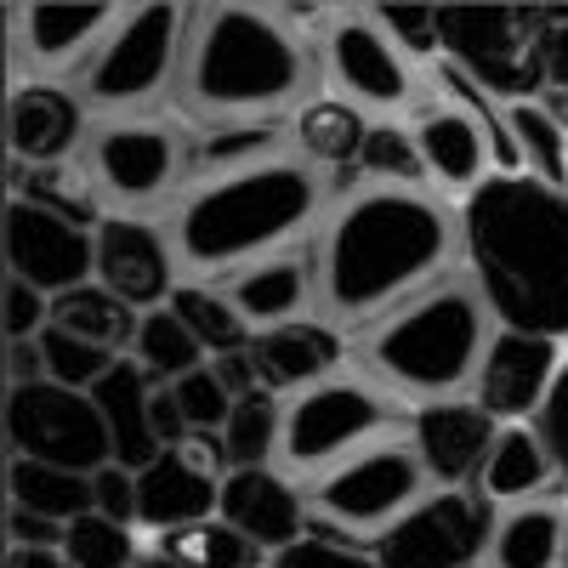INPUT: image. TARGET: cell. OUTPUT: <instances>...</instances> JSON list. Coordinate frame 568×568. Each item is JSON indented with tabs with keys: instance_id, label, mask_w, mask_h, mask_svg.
Returning <instances> with one entry per match:
<instances>
[{
	"instance_id": "1",
	"label": "cell",
	"mask_w": 568,
	"mask_h": 568,
	"mask_svg": "<svg viewBox=\"0 0 568 568\" xmlns=\"http://www.w3.org/2000/svg\"><path fill=\"white\" fill-rule=\"evenodd\" d=\"M466 278L495 329L568 342V194L535 176H489L460 200Z\"/></svg>"
},
{
	"instance_id": "2",
	"label": "cell",
	"mask_w": 568,
	"mask_h": 568,
	"mask_svg": "<svg viewBox=\"0 0 568 568\" xmlns=\"http://www.w3.org/2000/svg\"><path fill=\"white\" fill-rule=\"evenodd\" d=\"M449 216L415 187H369L347 200L318 245V302L336 324H382L438 284L449 262Z\"/></svg>"
},
{
	"instance_id": "3",
	"label": "cell",
	"mask_w": 568,
	"mask_h": 568,
	"mask_svg": "<svg viewBox=\"0 0 568 568\" xmlns=\"http://www.w3.org/2000/svg\"><path fill=\"white\" fill-rule=\"evenodd\" d=\"M307 52L296 29L262 7H187L176 58V103L211 131L262 125L302 98Z\"/></svg>"
},
{
	"instance_id": "4",
	"label": "cell",
	"mask_w": 568,
	"mask_h": 568,
	"mask_svg": "<svg viewBox=\"0 0 568 568\" xmlns=\"http://www.w3.org/2000/svg\"><path fill=\"white\" fill-rule=\"evenodd\" d=\"M318 211V176L296 160H267L194 187L171 222V251L194 273H227L245 262H273Z\"/></svg>"
},
{
	"instance_id": "5",
	"label": "cell",
	"mask_w": 568,
	"mask_h": 568,
	"mask_svg": "<svg viewBox=\"0 0 568 568\" xmlns=\"http://www.w3.org/2000/svg\"><path fill=\"white\" fill-rule=\"evenodd\" d=\"M489 307L471 278H438L364 336V364L415 404L460 398L489 353Z\"/></svg>"
},
{
	"instance_id": "6",
	"label": "cell",
	"mask_w": 568,
	"mask_h": 568,
	"mask_svg": "<svg viewBox=\"0 0 568 568\" xmlns=\"http://www.w3.org/2000/svg\"><path fill=\"white\" fill-rule=\"evenodd\" d=\"M426 500V466L409 444H369L353 460L329 466L307 500V535L375 546L404 511Z\"/></svg>"
},
{
	"instance_id": "7",
	"label": "cell",
	"mask_w": 568,
	"mask_h": 568,
	"mask_svg": "<svg viewBox=\"0 0 568 568\" xmlns=\"http://www.w3.org/2000/svg\"><path fill=\"white\" fill-rule=\"evenodd\" d=\"M438 45L500 103L546 98V7H438Z\"/></svg>"
},
{
	"instance_id": "8",
	"label": "cell",
	"mask_w": 568,
	"mask_h": 568,
	"mask_svg": "<svg viewBox=\"0 0 568 568\" xmlns=\"http://www.w3.org/2000/svg\"><path fill=\"white\" fill-rule=\"evenodd\" d=\"M7 449L18 460H45L63 471H103L114 460L109 426L91 404V393L58 387V382H29L7 387Z\"/></svg>"
},
{
	"instance_id": "9",
	"label": "cell",
	"mask_w": 568,
	"mask_h": 568,
	"mask_svg": "<svg viewBox=\"0 0 568 568\" xmlns=\"http://www.w3.org/2000/svg\"><path fill=\"white\" fill-rule=\"evenodd\" d=\"M393 404L364 387V382H324L307 387L291 409H284V433H278V455L291 471H324L353 460L358 449H369L387 433Z\"/></svg>"
},
{
	"instance_id": "10",
	"label": "cell",
	"mask_w": 568,
	"mask_h": 568,
	"mask_svg": "<svg viewBox=\"0 0 568 568\" xmlns=\"http://www.w3.org/2000/svg\"><path fill=\"white\" fill-rule=\"evenodd\" d=\"M187 12L182 7H131L114 34L98 45V58L85 63V98L103 109H136L176 80Z\"/></svg>"
},
{
	"instance_id": "11",
	"label": "cell",
	"mask_w": 568,
	"mask_h": 568,
	"mask_svg": "<svg viewBox=\"0 0 568 568\" xmlns=\"http://www.w3.org/2000/svg\"><path fill=\"white\" fill-rule=\"evenodd\" d=\"M495 500L478 489H433L375 540L382 568H478L495 540Z\"/></svg>"
},
{
	"instance_id": "12",
	"label": "cell",
	"mask_w": 568,
	"mask_h": 568,
	"mask_svg": "<svg viewBox=\"0 0 568 568\" xmlns=\"http://www.w3.org/2000/svg\"><path fill=\"white\" fill-rule=\"evenodd\" d=\"M324 69H329V85L342 91V103L353 109H404L415 91L404 52L375 23V12H329Z\"/></svg>"
},
{
	"instance_id": "13",
	"label": "cell",
	"mask_w": 568,
	"mask_h": 568,
	"mask_svg": "<svg viewBox=\"0 0 568 568\" xmlns=\"http://www.w3.org/2000/svg\"><path fill=\"white\" fill-rule=\"evenodd\" d=\"M7 273L34 284L45 296H63V291H80V284L98 278V233H85L52 211H40L29 200H12L7 205Z\"/></svg>"
},
{
	"instance_id": "14",
	"label": "cell",
	"mask_w": 568,
	"mask_h": 568,
	"mask_svg": "<svg viewBox=\"0 0 568 568\" xmlns=\"http://www.w3.org/2000/svg\"><path fill=\"white\" fill-rule=\"evenodd\" d=\"M557 369H562L557 342L524 336V329H495L489 353L478 364V382H471V404L495 415L500 426H529L557 382Z\"/></svg>"
},
{
	"instance_id": "15",
	"label": "cell",
	"mask_w": 568,
	"mask_h": 568,
	"mask_svg": "<svg viewBox=\"0 0 568 568\" xmlns=\"http://www.w3.org/2000/svg\"><path fill=\"white\" fill-rule=\"evenodd\" d=\"M495 438H500V420L484 415L471 398L420 404L409 420V449L420 455L433 489H478Z\"/></svg>"
},
{
	"instance_id": "16",
	"label": "cell",
	"mask_w": 568,
	"mask_h": 568,
	"mask_svg": "<svg viewBox=\"0 0 568 568\" xmlns=\"http://www.w3.org/2000/svg\"><path fill=\"white\" fill-rule=\"evenodd\" d=\"M176 171H182V149L165 125L125 120V125L98 131V142H91V176H98L103 194H114L120 205L160 200L176 182Z\"/></svg>"
},
{
	"instance_id": "17",
	"label": "cell",
	"mask_w": 568,
	"mask_h": 568,
	"mask_svg": "<svg viewBox=\"0 0 568 568\" xmlns=\"http://www.w3.org/2000/svg\"><path fill=\"white\" fill-rule=\"evenodd\" d=\"M171 256L176 251L165 245V233L136 216H109L98 227V284L136 313H154L171 302V291H176Z\"/></svg>"
},
{
	"instance_id": "18",
	"label": "cell",
	"mask_w": 568,
	"mask_h": 568,
	"mask_svg": "<svg viewBox=\"0 0 568 568\" xmlns=\"http://www.w3.org/2000/svg\"><path fill=\"white\" fill-rule=\"evenodd\" d=\"M216 517H222V524H233L262 551H284V546H296L307 535V500H302V489H291V478H278L273 466H240V471H227Z\"/></svg>"
},
{
	"instance_id": "19",
	"label": "cell",
	"mask_w": 568,
	"mask_h": 568,
	"mask_svg": "<svg viewBox=\"0 0 568 568\" xmlns=\"http://www.w3.org/2000/svg\"><path fill=\"white\" fill-rule=\"evenodd\" d=\"M347 342L336 324H318V318H291V324H273L256 329L251 342V364H256V382L262 393H307L324 387L329 375L342 369Z\"/></svg>"
},
{
	"instance_id": "20",
	"label": "cell",
	"mask_w": 568,
	"mask_h": 568,
	"mask_svg": "<svg viewBox=\"0 0 568 568\" xmlns=\"http://www.w3.org/2000/svg\"><path fill=\"white\" fill-rule=\"evenodd\" d=\"M216 500H222V478L187 444L165 449L154 466L136 471V524L154 535L205 524V517H216Z\"/></svg>"
},
{
	"instance_id": "21",
	"label": "cell",
	"mask_w": 568,
	"mask_h": 568,
	"mask_svg": "<svg viewBox=\"0 0 568 568\" xmlns=\"http://www.w3.org/2000/svg\"><path fill=\"white\" fill-rule=\"evenodd\" d=\"M125 12L120 7H98V0H34V7H12V23H18V52L34 63V69H69L85 45H98L114 34Z\"/></svg>"
},
{
	"instance_id": "22",
	"label": "cell",
	"mask_w": 568,
	"mask_h": 568,
	"mask_svg": "<svg viewBox=\"0 0 568 568\" xmlns=\"http://www.w3.org/2000/svg\"><path fill=\"white\" fill-rule=\"evenodd\" d=\"M80 98L63 85H18L7 103V154L12 165H63L80 142Z\"/></svg>"
},
{
	"instance_id": "23",
	"label": "cell",
	"mask_w": 568,
	"mask_h": 568,
	"mask_svg": "<svg viewBox=\"0 0 568 568\" xmlns=\"http://www.w3.org/2000/svg\"><path fill=\"white\" fill-rule=\"evenodd\" d=\"M154 382L142 375L136 358H120L98 387H91V404H98L103 426H109V449H114V466L125 471H142L165 455L160 433H154Z\"/></svg>"
},
{
	"instance_id": "24",
	"label": "cell",
	"mask_w": 568,
	"mask_h": 568,
	"mask_svg": "<svg viewBox=\"0 0 568 568\" xmlns=\"http://www.w3.org/2000/svg\"><path fill=\"white\" fill-rule=\"evenodd\" d=\"M409 136H415V149H420L426 176H433L444 194H471V187H484L495 176V160H489V142H484L478 120L460 114L455 103L426 109Z\"/></svg>"
},
{
	"instance_id": "25",
	"label": "cell",
	"mask_w": 568,
	"mask_h": 568,
	"mask_svg": "<svg viewBox=\"0 0 568 568\" xmlns=\"http://www.w3.org/2000/svg\"><path fill=\"white\" fill-rule=\"evenodd\" d=\"M52 324L69 329V336L91 342V347H103V353H131L136 347V329H142V313L125 307L114 291H103L98 278L80 284V291H63L52 296Z\"/></svg>"
},
{
	"instance_id": "26",
	"label": "cell",
	"mask_w": 568,
	"mask_h": 568,
	"mask_svg": "<svg viewBox=\"0 0 568 568\" xmlns=\"http://www.w3.org/2000/svg\"><path fill=\"white\" fill-rule=\"evenodd\" d=\"M12 182H18L12 200H29L40 211H52V216L85 227V233H98L109 222L103 216V194H98L103 182L91 171H80L74 160H63V165H12Z\"/></svg>"
},
{
	"instance_id": "27",
	"label": "cell",
	"mask_w": 568,
	"mask_h": 568,
	"mask_svg": "<svg viewBox=\"0 0 568 568\" xmlns=\"http://www.w3.org/2000/svg\"><path fill=\"white\" fill-rule=\"evenodd\" d=\"M546 489H551V460L535 438V426H500L489 466L478 478V495H489L495 506H529Z\"/></svg>"
},
{
	"instance_id": "28",
	"label": "cell",
	"mask_w": 568,
	"mask_h": 568,
	"mask_svg": "<svg viewBox=\"0 0 568 568\" xmlns=\"http://www.w3.org/2000/svg\"><path fill=\"white\" fill-rule=\"evenodd\" d=\"M7 506H23L34 517H52V524H74V517L98 511L91 500V478L85 471H63V466H45V460H7Z\"/></svg>"
},
{
	"instance_id": "29",
	"label": "cell",
	"mask_w": 568,
	"mask_h": 568,
	"mask_svg": "<svg viewBox=\"0 0 568 568\" xmlns=\"http://www.w3.org/2000/svg\"><path fill=\"white\" fill-rule=\"evenodd\" d=\"M227 302L251 318V329H273V324H291L307 302V262L302 256H273L256 262L233 278Z\"/></svg>"
},
{
	"instance_id": "30",
	"label": "cell",
	"mask_w": 568,
	"mask_h": 568,
	"mask_svg": "<svg viewBox=\"0 0 568 568\" xmlns=\"http://www.w3.org/2000/svg\"><path fill=\"white\" fill-rule=\"evenodd\" d=\"M489 568H562V511L546 500L511 506L495 524Z\"/></svg>"
},
{
	"instance_id": "31",
	"label": "cell",
	"mask_w": 568,
	"mask_h": 568,
	"mask_svg": "<svg viewBox=\"0 0 568 568\" xmlns=\"http://www.w3.org/2000/svg\"><path fill=\"white\" fill-rule=\"evenodd\" d=\"M142 364V375H149L154 387H176L182 375L205 369V347L194 342V329H187L171 307H154L142 313V329H136V347L125 353Z\"/></svg>"
},
{
	"instance_id": "32",
	"label": "cell",
	"mask_w": 568,
	"mask_h": 568,
	"mask_svg": "<svg viewBox=\"0 0 568 568\" xmlns=\"http://www.w3.org/2000/svg\"><path fill=\"white\" fill-rule=\"evenodd\" d=\"M187 329H194V342L205 347V358H222V353H245L256 342L251 318L233 307L222 291H205V284H176L171 302H165Z\"/></svg>"
},
{
	"instance_id": "33",
	"label": "cell",
	"mask_w": 568,
	"mask_h": 568,
	"mask_svg": "<svg viewBox=\"0 0 568 568\" xmlns=\"http://www.w3.org/2000/svg\"><path fill=\"white\" fill-rule=\"evenodd\" d=\"M364 136H369V120L342 98H318L296 114V149L313 165H358Z\"/></svg>"
},
{
	"instance_id": "34",
	"label": "cell",
	"mask_w": 568,
	"mask_h": 568,
	"mask_svg": "<svg viewBox=\"0 0 568 568\" xmlns=\"http://www.w3.org/2000/svg\"><path fill=\"white\" fill-rule=\"evenodd\" d=\"M171 562L182 568H262V546H251L233 524H222V517H205V524H187V529H165L154 535Z\"/></svg>"
},
{
	"instance_id": "35",
	"label": "cell",
	"mask_w": 568,
	"mask_h": 568,
	"mask_svg": "<svg viewBox=\"0 0 568 568\" xmlns=\"http://www.w3.org/2000/svg\"><path fill=\"white\" fill-rule=\"evenodd\" d=\"M506 114H511V136H517V154H524V171L535 182L568 194V125L546 103H506Z\"/></svg>"
},
{
	"instance_id": "36",
	"label": "cell",
	"mask_w": 568,
	"mask_h": 568,
	"mask_svg": "<svg viewBox=\"0 0 568 568\" xmlns=\"http://www.w3.org/2000/svg\"><path fill=\"white\" fill-rule=\"evenodd\" d=\"M278 433H284V415L273 404V393H245L233 398V415L222 426V449H227V466H267V455L278 449Z\"/></svg>"
},
{
	"instance_id": "37",
	"label": "cell",
	"mask_w": 568,
	"mask_h": 568,
	"mask_svg": "<svg viewBox=\"0 0 568 568\" xmlns=\"http://www.w3.org/2000/svg\"><path fill=\"white\" fill-rule=\"evenodd\" d=\"M69 568H136V535L103 511H85L63 529Z\"/></svg>"
},
{
	"instance_id": "38",
	"label": "cell",
	"mask_w": 568,
	"mask_h": 568,
	"mask_svg": "<svg viewBox=\"0 0 568 568\" xmlns=\"http://www.w3.org/2000/svg\"><path fill=\"white\" fill-rule=\"evenodd\" d=\"M40 358H45V382L74 387V393H91V387H98L103 375L120 364V353L91 347V342L69 336V329H58V324H45V329H40Z\"/></svg>"
},
{
	"instance_id": "39",
	"label": "cell",
	"mask_w": 568,
	"mask_h": 568,
	"mask_svg": "<svg viewBox=\"0 0 568 568\" xmlns=\"http://www.w3.org/2000/svg\"><path fill=\"white\" fill-rule=\"evenodd\" d=\"M273 149H278V125H227V131H205L194 142V165L233 176V171H251V165L278 160Z\"/></svg>"
},
{
	"instance_id": "40",
	"label": "cell",
	"mask_w": 568,
	"mask_h": 568,
	"mask_svg": "<svg viewBox=\"0 0 568 568\" xmlns=\"http://www.w3.org/2000/svg\"><path fill=\"white\" fill-rule=\"evenodd\" d=\"M358 171H364V176H382L387 187H409V182H420V176H426L415 136H409V131H398V125H369L364 154H358Z\"/></svg>"
},
{
	"instance_id": "41",
	"label": "cell",
	"mask_w": 568,
	"mask_h": 568,
	"mask_svg": "<svg viewBox=\"0 0 568 568\" xmlns=\"http://www.w3.org/2000/svg\"><path fill=\"white\" fill-rule=\"evenodd\" d=\"M529 426H535V438L551 460V489L568 495V353H562V369H557V382H551V393H546V404L535 409Z\"/></svg>"
},
{
	"instance_id": "42",
	"label": "cell",
	"mask_w": 568,
	"mask_h": 568,
	"mask_svg": "<svg viewBox=\"0 0 568 568\" xmlns=\"http://www.w3.org/2000/svg\"><path fill=\"white\" fill-rule=\"evenodd\" d=\"M171 398H176L182 420L194 426V433H222L227 415H233V393L216 382V369H211V364L194 369V375H182V382L171 387Z\"/></svg>"
},
{
	"instance_id": "43",
	"label": "cell",
	"mask_w": 568,
	"mask_h": 568,
	"mask_svg": "<svg viewBox=\"0 0 568 568\" xmlns=\"http://www.w3.org/2000/svg\"><path fill=\"white\" fill-rule=\"evenodd\" d=\"M375 23L387 29V40L404 58H444L438 45V7H369Z\"/></svg>"
},
{
	"instance_id": "44",
	"label": "cell",
	"mask_w": 568,
	"mask_h": 568,
	"mask_svg": "<svg viewBox=\"0 0 568 568\" xmlns=\"http://www.w3.org/2000/svg\"><path fill=\"white\" fill-rule=\"evenodd\" d=\"M267 568H382L369 546H347V540H324V535H302L296 546L273 551Z\"/></svg>"
},
{
	"instance_id": "45",
	"label": "cell",
	"mask_w": 568,
	"mask_h": 568,
	"mask_svg": "<svg viewBox=\"0 0 568 568\" xmlns=\"http://www.w3.org/2000/svg\"><path fill=\"white\" fill-rule=\"evenodd\" d=\"M0 324H7V342H40V329L52 324V296L7 273V313H0Z\"/></svg>"
},
{
	"instance_id": "46",
	"label": "cell",
	"mask_w": 568,
	"mask_h": 568,
	"mask_svg": "<svg viewBox=\"0 0 568 568\" xmlns=\"http://www.w3.org/2000/svg\"><path fill=\"white\" fill-rule=\"evenodd\" d=\"M540 103L568 125V7H546V98Z\"/></svg>"
},
{
	"instance_id": "47",
	"label": "cell",
	"mask_w": 568,
	"mask_h": 568,
	"mask_svg": "<svg viewBox=\"0 0 568 568\" xmlns=\"http://www.w3.org/2000/svg\"><path fill=\"white\" fill-rule=\"evenodd\" d=\"M91 500H98V511L103 517H114V524H136V471H125V466H103V471H91Z\"/></svg>"
},
{
	"instance_id": "48",
	"label": "cell",
	"mask_w": 568,
	"mask_h": 568,
	"mask_svg": "<svg viewBox=\"0 0 568 568\" xmlns=\"http://www.w3.org/2000/svg\"><path fill=\"white\" fill-rule=\"evenodd\" d=\"M7 546H63V524L34 517L23 506H7Z\"/></svg>"
},
{
	"instance_id": "49",
	"label": "cell",
	"mask_w": 568,
	"mask_h": 568,
	"mask_svg": "<svg viewBox=\"0 0 568 568\" xmlns=\"http://www.w3.org/2000/svg\"><path fill=\"white\" fill-rule=\"evenodd\" d=\"M211 369H216V382H222L233 398L262 393V382H256V364H251V347H245V353H222V358H211Z\"/></svg>"
},
{
	"instance_id": "50",
	"label": "cell",
	"mask_w": 568,
	"mask_h": 568,
	"mask_svg": "<svg viewBox=\"0 0 568 568\" xmlns=\"http://www.w3.org/2000/svg\"><path fill=\"white\" fill-rule=\"evenodd\" d=\"M154 433H160V444H165V449H176V444L194 438V426L182 420V409H176L171 387H160V393H154Z\"/></svg>"
},
{
	"instance_id": "51",
	"label": "cell",
	"mask_w": 568,
	"mask_h": 568,
	"mask_svg": "<svg viewBox=\"0 0 568 568\" xmlns=\"http://www.w3.org/2000/svg\"><path fill=\"white\" fill-rule=\"evenodd\" d=\"M7 375H12V387L45 382V358H40V342H7Z\"/></svg>"
},
{
	"instance_id": "52",
	"label": "cell",
	"mask_w": 568,
	"mask_h": 568,
	"mask_svg": "<svg viewBox=\"0 0 568 568\" xmlns=\"http://www.w3.org/2000/svg\"><path fill=\"white\" fill-rule=\"evenodd\" d=\"M7 568H69L63 546H7Z\"/></svg>"
},
{
	"instance_id": "53",
	"label": "cell",
	"mask_w": 568,
	"mask_h": 568,
	"mask_svg": "<svg viewBox=\"0 0 568 568\" xmlns=\"http://www.w3.org/2000/svg\"><path fill=\"white\" fill-rule=\"evenodd\" d=\"M136 568H182V562H171L165 551H149V557H136Z\"/></svg>"
},
{
	"instance_id": "54",
	"label": "cell",
	"mask_w": 568,
	"mask_h": 568,
	"mask_svg": "<svg viewBox=\"0 0 568 568\" xmlns=\"http://www.w3.org/2000/svg\"><path fill=\"white\" fill-rule=\"evenodd\" d=\"M562 568H568V506H562Z\"/></svg>"
},
{
	"instance_id": "55",
	"label": "cell",
	"mask_w": 568,
	"mask_h": 568,
	"mask_svg": "<svg viewBox=\"0 0 568 568\" xmlns=\"http://www.w3.org/2000/svg\"><path fill=\"white\" fill-rule=\"evenodd\" d=\"M478 568H489V562H478Z\"/></svg>"
}]
</instances>
